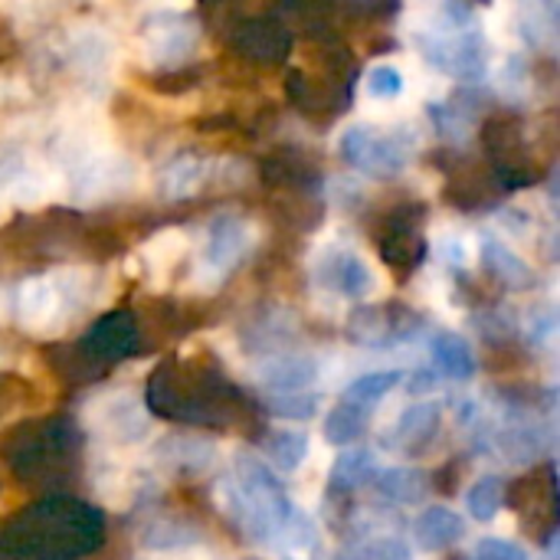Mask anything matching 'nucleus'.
Returning a JSON list of instances; mask_svg holds the SVG:
<instances>
[{
    "label": "nucleus",
    "mask_w": 560,
    "mask_h": 560,
    "mask_svg": "<svg viewBox=\"0 0 560 560\" xmlns=\"http://www.w3.org/2000/svg\"><path fill=\"white\" fill-rule=\"evenodd\" d=\"M476 560H528V551L505 538H482L476 545Z\"/></svg>",
    "instance_id": "obj_32"
},
{
    "label": "nucleus",
    "mask_w": 560,
    "mask_h": 560,
    "mask_svg": "<svg viewBox=\"0 0 560 560\" xmlns=\"http://www.w3.org/2000/svg\"><path fill=\"white\" fill-rule=\"evenodd\" d=\"M315 377H318V364L308 354H279V358H269L259 368V381L272 394H299V390H308L315 384Z\"/></svg>",
    "instance_id": "obj_15"
},
{
    "label": "nucleus",
    "mask_w": 560,
    "mask_h": 560,
    "mask_svg": "<svg viewBox=\"0 0 560 560\" xmlns=\"http://www.w3.org/2000/svg\"><path fill=\"white\" fill-rule=\"evenodd\" d=\"M203 177H207L203 158H197V154H177V158H171L158 171V190L167 200H184V197H190V194L200 190Z\"/></svg>",
    "instance_id": "obj_20"
},
{
    "label": "nucleus",
    "mask_w": 560,
    "mask_h": 560,
    "mask_svg": "<svg viewBox=\"0 0 560 560\" xmlns=\"http://www.w3.org/2000/svg\"><path fill=\"white\" fill-rule=\"evenodd\" d=\"M371 427V410L358 407V404H348L341 400L328 417H325V440L331 446H351L358 443Z\"/></svg>",
    "instance_id": "obj_23"
},
{
    "label": "nucleus",
    "mask_w": 560,
    "mask_h": 560,
    "mask_svg": "<svg viewBox=\"0 0 560 560\" xmlns=\"http://www.w3.org/2000/svg\"><path fill=\"white\" fill-rule=\"evenodd\" d=\"M269 413L285 417V420H312L318 413V397L299 390V394H272L269 397Z\"/></svg>",
    "instance_id": "obj_28"
},
{
    "label": "nucleus",
    "mask_w": 560,
    "mask_h": 560,
    "mask_svg": "<svg viewBox=\"0 0 560 560\" xmlns=\"http://www.w3.org/2000/svg\"><path fill=\"white\" fill-rule=\"evenodd\" d=\"M233 509L243 518V528L253 538H276L285 532L295 505L279 482V476L269 469V463L256 456L236 459V489H233Z\"/></svg>",
    "instance_id": "obj_4"
},
{
    "label": "nucleus",
    "mask_w": 560,
    "mask_h": 560,
    "mask_svg": "<svg viewBox=\"0 0 560 560\" xmlns=\"http://www.w3.org/2000/svg\"><path fill=\"white\" fill-rule=\"evenodd\" d=\"M374 489L394 502V505H420L427 495H430V476L413 469V466H394V469H384V472H374Z\"/></svg>",
    "instance_id": "obj_19"
},
{
    "label": "nucleus",
    "mask_w": 560,
    "mask_h": 560,
    "mask_svg": "<svg viewBox=\"0 0 560 560\" xmlns=\"http://www.w3.org/2000/svg\"><path fill=\"white\" fill-rule=\"evenodd\" d=\"M423 213L420 207H400L397 217H390L381 230V256L397 272H413L427 259V240L420 233Z\"/></svg>",
    "instance_id": "obj_9"
},
{
    "label": "nucleus",
    "mask_w": 560,
    "mask_h": 560,
    "mask_svg": "<svg viewBox=\"0 0 560 560\" xmlns=\"http://www.w3.org/2000/svg\"><path fill=\"white\" fill-rule=\"evenodd\" d=\"M259 450H262V456L276 469L295 472L305 463V456H308V433H299V430H269L259 440Z\"/></svg>",
    "instance_id": "obj_22"
},
{
    "label": "nucleus",
    "mask_w": 560,
    "mask_h": 560,
    "mask_svg": "<svg viewBox=\"0 0 560 560\" xmlns=\"http://www.w3.org/2000/svg\"><path fill=\"white\" fill-rule=\"evenodd\" d=\"M144 404L154 417L197 430H240L253 423L249 397L210 361H164L151 371Z\"/></svg>",
    "instance_id": "obj_1"
},
{
    "label": "nucleus",
    "mask_w": 560,
    "mask_h": 560,
    "mask_svg": "<svg viewBox=\"0 0 560 560\" xmlns=\"http://www.w3.org/2000/svg\"><path fill=\"white\" fill-rule=\"evenodd\" d=\"M141 43L154 62L174 66L197 43V23L184 13H154L141 26Z\"/></svg>",
    "instance_id": "obj_10"
},
{
    "label": "nucleus",
    "mask_w": 560,
    "mask_h": 560,
    "mask_svg": "<svg viewBox=\"0 0 560 560\" xmlns=\"http://www.w3.org/2000/svg\"><path fill=\"white\" fill-rule=\"evenodd\" d=\"M423 318L404 305H361L348 318V338L361 348H390L410 341Z\"/></svg>",
    "instance_id": "obj_6"
},
{
    "label": "nucleus",
    "mask_w": 560,
    "mask_h": 560,
    "mask_svg": "<svg viewBox=\"0 0 560 560\" xmlns=\"http://www.w3.org/2000/svg\"><path fill=\"white\" fill-rule=\"evenodd\" d=\"M322 282L335 292H341L345 299H364L374 289V276L368 269V262L354 253L335 249L325 256L322 262Z\"/></svg>",
    "instance_id": "obj_14"
},
{
    "label": "nucleus",
    "mask_w": 560,
    "mask_h": 560,
    "mask_svg": "<svg viewBox=\"0 0 560 560\" xmlns=\"http://www.w3.org/2000/svg\"><path fill=\"white\" fill-rule=\"evenodd\" d=\"M338 560H410V548L400 538H368L345 548Z\"/></svg>",
    "instance_id": "obj_27"
},
{
    "label": "nucleus",
    "mask_w": 560,
    "mask_h": 560,
    "mask_svg": "<svg viewBox=\"0 0 560 560\" xmlns=\"http://www.w3.org/2000/svg\"><path fill=\"white\" fill-rule=\"evenodd\" d=\"M338 151L351 167L371 177H394L410 164L417 138L410 131H377L371 125H351L338 141Z\"/></svg>",
    "instance_id": "obj_5"
},
{
    "label": "nucleus",
    "mask_w": 560,
    "mask_h": 560,
    "mask_svg": "<svg viewBox=\"0 0 560 560\" xmlns=\"http://www.w3.org/2000/svg\"><path fill=\"white\" fill-rule=\"evenodd\" d=\"M545 7H548V16L555 20L558 16V0H545Z\"/></svg>",
    "instance_id": "obj_33"
},
{
    "label": "nucleus",
    "mask_w": 560,
    "mask_h": 560,
    "mask_svg": "<svg viewBox=\"0 0 560 560\" xmlns=\"http://www.w3.org/2000/svg\"><path fill=\"white\" fill-rule=\"evenodd\" d=\"M505 502L522 518L535 515V532H538L541 545L558 538V476H555V466H545L541 472H532V476L518 479L515 486H505Z\"/></svg>",
    "instance_id": "obj_8"
},
{
    "label": "nucleus",
    "mask_w": 560,
    "mask_h": 560,
    "mask_svg": "<svg viewBox=\"0 0 560 560\" xmlns=\"http://www.w3.org/2000/svg\"><path fill=\"white\" fill-rule=\"evenodd\" d=\"M505 505V479L499 476H482L469 495H466V509L476 522H492Z\"/></svg>",
    "instance_id": "obj_25"
},
{
    "label": "nucleus",
    "mask_w": 560,
    "mask_h": 560,
    "mask_svg": "<svg viewBox=\"0 0 560 560\" xmlns=\"http://www.w3.org/2000/svg\"><path fill=\"white\" fill-rule=\"evenodd\" d=\"M377 472L374 453L371 450H345L331 472H328V492L331 495H354L361 486H368Z\"/></svg>",
    "instance_id": "obj_21"
},
{
    "label": "nucleus",
    "mask_w": 560,
    "mask_h": 560,
    "mask_svg": "<svg viewBox=\"0 0 560 560\" xmlns=\"http://www.w3.org/2000/svg\"><path fill=\"white\" fill-rule=\"evenodd\" d=\"M246 243H249V233H246L243 220L217 217L210 223V233H207V246H203V259H200V279L220 282L243 259Z\"/></svg>",
    "instance_id": "obj_11"
},
{
    "label": "nucleus",
    "mask_w": 560,
    "mask_h": 560,
    "mask_svg": "<svg viewBox=\"0 0 560 560\" xmlns=\"http://www.w3.org/2000/svg\"><path fill=\"white\" fill-rule=\"evenodd\" d=\"M482 266H486V272H489L495 282H502V285L512 289V292H525V289L535 285L532 266H528L515 249H509L502 240H495V236H486V240H482Z\"/></svg>",
    "instance_id": "obj_16"
},
{
    "label": "nucleus",
    "mask_w": 560,
    "mask_h": 560,
    "mask_svg": "<svg viewBox=\"0 0 560 560\" xmlns=\"http://www.w3.org/2000/svg\"><path fill=\"white\" fill-rule=\"evenodd\" d=\"M52 308H56V292H52L49 282L33 279V282L23 285V292H20V312H23L26 318H36V322H39V318H46Z\"/></svg>",
    "instance_id": "obj_29"
},
{
    "label": "nucleus",
    "mask_w": 560,
    "mask_h": 560,
    "mask_svg": "<svg viewBox=\"0 0 560 560\" xmlns=\"http://www.w3.org/2000/svg\"><path fill=\"white\" fill-rule=\"evenodd\" d=\"M463 535H466V522L443 505L423 509L420 518L413 522V538L423 551H446V548L459 545Z\"/></svg>",
    "instance_id": "obj_17"
},
{
    "label": "nucleus",
    "mask_w": 560,
    "mask_h": 560,
    "mask_svg": "<svg viewBox=\"0 0 560 560\" xmlns=\"http://www.w3.org/2000/svg\"><path fill=\"white\" fill-rule=\"evenodd\" d=\"M404 384V374L400 371H374V374H361L358 381L348 384L345 390V400L348 404H358L364 410H371L374 404H381L390 390H397Z\"/></svg>",
    "instance_id": "obj_24"
},
{
    "label": "nucleus",
    "mask_w": 560,
    "mask_h": 560,
    "mask_svg": "<svg viewBox=\"0 0 560 560\" xmlns=\"http://www.w3.org/2000/svg\"><path fill=\"white\" fill-rule=\"evenodd\" d=\"M430 354H433L436 371L446 374L450 381H472L476 371H479L472 345L456 331H440L433 338V345H430Z\"/></svg>",
    "instance_id": "obj_18"
},
{
    "label": "nucleus",
    "mask_w": 560,
    "mask_h": 560,
    "mask_svg": "<svg viewBox=\"0 0 560 560\" xmlns=\"http://www.w3.org/2000/svg\"><path fill=\"white\" fill-rule=\"evenodd\" d=\"M404 92V72L390 62H381L368 72V95L377 102H394Z\"/></svg>",
    "instance_id": "obj_30"
},
{
    "label": "nucleus",
    "mask_w": 560,
    "mask_h": 560,
    "mask_svg": "<svg viewBox=\"0 0 560 560\" xmlns=\"http://www.w3.org/2000/svg\"><path fill=\"white\" fill-rule=\"evenodd\" d=\"M26 400H30V384L16 374H0V420L26 407Z\"/></svg>",
    "instance_id": "obj_31"
},
{
    "label": "nucleus",
    "mask_w": 560,
    "mask_h": 560,
    "mask_svg": "<svg viewBox=\"0 0 560 560\" xmlns=\"http://www.w3.org/2000/svg\"><path fill=\"white\" fill-rule=\"evenodd\" d=\"M236 49L246 59L256 62H279L289 49H292V36L282 23L272 20H249L236 30Z\"/></svg>",
    "instance_id": "obj_13"
},
{
    "label": "nucleus",
    "mask_w": 560,
    "mask_h": 560,
    "mask_svg": "<svg viewBox=\"0 0 560 560\" xmlns=\"http://www.w3.org/2000/svg\"><path fill=\"white\" fill-rule=\"evenodd\" d=\"M105 545V515L72 495H43L0 525V560H85Z\"/></svg>",
    "instance_id": "obj_2"
},
{
    "label": "nucleus",
    "mask_w": 560,
    "mask_h": 560,
    "mask_svg": "<svg viewBox=\"0 0 560 560\" xmlns=\"http://www.w3.org/2000/svg\"><path fill=\"white\" fill-rule=\"evenodd\" d=\"M440 420H443V407L436 400H420L397 417V423L387 436V446L397 453H417L436 436Z\"/></svg>",
    "instance_id": "obj_12"
},
{
    "label": "nucleus",
    "mask_w": 560,
    "mask_h": 560,
    "mask_svg": "<svg viewBox=\"0 0 560 560\" xmlns=\"http://www.w3.org/2000/svg\"><path fill=\"white\" fill-rule=\"evenodd\" d=\"M266 180L269 184H289V187H305L315 180V167L302 154H276L266 164Z\"/></svg>",
    "instance_id": "obj_26"
},
{
    "label": "nucleus",
    "mask_w": 560,
    "mask_h": 560,
    "mask_svg": "<svg viewBox=\"0 0 560 560\" xmlns=\"http://www.w3.org/2000/svg\"><path fill=\"white\" fill-rule=\"evenodd\" d=\"M138 341H141V328L135 322L131 312L118 308V312H108L102 318L92 322V328L82 335V341L75 345L92 368L105 371L108 364H118L125 358H131L138 351Z\"/></svg>",
    "instance_id": "obj_7"
},
{
    "label": "nucleus",
    "mask_w": 560,
    "mask_h": 560,
    "mask_svg": "<svg viewBox=\"0 0 560 560\" xmlns=\"http://www.w3.org/2000/svg\"><path fill=\"white\" fill-rule=\"evenodd\" d=\"M82 430L69 417H39L16 423L0 440V459L7 469L36 489H52L79 472Z\"/></svg>",
    "instance_id": "obj_3"
}]
</instances>
